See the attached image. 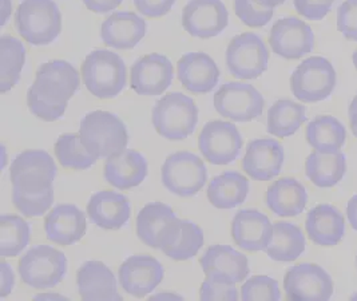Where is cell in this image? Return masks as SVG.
I'll return each instance as SVG.
<instances>
[{
	"label": "cell",
	"instance_id": "obj_41",
	"mask_svg": "<svg viewBox=\"0 0 357 301\" xmlns=\"http://www.w3.org/2000/svg\"><path fill=\"white\" fill-rule=\"evenodd\" d=\"M237 17L248 27L259 29L266 26L273 17V8H264L253 0H233Z\"/></svg>",
	"mask_w": 357,
	"mask_h": 301
},
{
	"label": "cell",
	"instance_id": "obj_44",
	"mask_svg": "<svg viewBox=\"0 0 357 301\" xmlns=\"http://www.w3.org/2000/svg\"><path fill=\"white\" fill-rule=\"evenodd\" d=\"M335 1L332 0H293L298 15L308 20H323L329 14Z\"/></svg>",
	"mask_w": 357,
	"mask_h": 301
},
{
	"label": "cell",
	"instance_id": "obj_25",
	"mask_svg": "<svg viewBox=\"0 0 357 301\" xmlns=\"http://www.w3.org/2000/svg\"><path fill=\"white\" fill-rule=\"evenodd\" d=\"M77 286L83 300H123L113 272L102 261H86L77 273Z\"/></svg>",
	"mask_w": 357,
	"mask_h": 301
},
{
	"label": "cell",
	"instance_id": "obj_33",
	"mask_svg": "<svg viewBox=\"0 0 357 301\" xmlns=\"http://www.w3.org/2000/svg\"><path fill=\"white\" fill-rule=\"evenodd\" d=\"M305 138L316 152L333 154L345 145L347 129L332 115H317L309 122Z\"/></svg>",
	"mask_w": 357,
	"mask_h": 301
},
{
	"label": "cell",
	"instance_id": "obj_32",
	"mask_svg": "<svg viewBox=\"0 0 357 301\" xmlns=\"http://www.w3.org/2000/svg\"><path fill=\"white\" fill-rule=\"evenodd\" d=\"M305 236L296 223L278 221L273 223V237L265 254L273 261L291 263L305 252Z\"/></svg>",
	"mask_w": 357,
	"mask_h": 301
},
{
	"label": "cell",
	"instance_id": "obj_47",
	"mask_svg": "<svg viewBox=\"0 0 357 301\" xmlns=\"http://www.w3.org/2000/svg\"><path fill=\"white\" fill-rule=\"evenodd\" d=\"M0 267H1V289H0V298L4 299V298L8 296V295L13 292V289H14V286H15V276H14L13 268H11L4 260L1 261Z\"/></svg>",
	"mask_w": 357,
	"mask_h": 301
},
{
	"label": "cell",
	"instance_id": "obj_35",
	"mask_svg": "<svg viewBox=\"0 0 357 301\" xmlns=\"http://www.w3.org/2000/svg\"><path fill=\"white\" fill-rule=\"evenodd\" d=\"M307 122V109L291 99H280L268 110L266 131L277 138L292 137Z\"/></svg>",
	"mask_w": 357,
	"mask_h": 301
},
{
	"label": "cell",
	"instance_id": "obj_17",
	"mask_svg": "<svg viewBox=\"0 0 357 301\" xmlns=\"http://www.w3.org/2000/svg\"><path fill=\"white\" fill-rule=\"evenodd\" d=\"M173 78L172 61L158 52L149 54L131 66L130 87L138 96H162L172 86Z\"/></svg>",
	"mask_w": 357,
	"mask_h": 301
},
{
	"label": "cell",
	"instance_id": "obj_19",
	"mask_svg": "<svg viewBox=\"0 0 357 301\" xmlns=\"http://www.w3.org/2000/svg\"><path fill=\"white\" fill-rule=\"evenodd\" d=\"M231 236L246 252H265L273 237V223L260 210L243 209L233 217Z\"/></svg>",
	"mask_w": 357,
	"mask_h": 301
},
{
	"label": "cell",
	"instance_id": "obj_43",
	"mask_svg": "<svg viewBox=\"0 0 357 301\" xmlns=\"http://www.w3.org/2000/svg\"><path fill=\"white\" fill-rule=\"evenodd\" d=\"M199 299L204 301L238 300V291L231 284L214 283L206 279L199 289Z\"/></svg>",
	"mask_w": 357,
	"mask_h": 301
},
{
	"label": "cell",
	"instance_id": "obj_56",
	"mask_svg": "<svg viewBox=\"0 0 357 301\" xmlns=\"http://www.w3.org/2000/svg\"><path fill=\"white\" fill-rule=\"evenodd\" d=\"M332 1H336V0H332Z\"/></svg>",
	"mask_w": 357,
	"mask_h": 301
},
{
	"label": "cell",
	"instance_id": "obj_7",
	"mask_svg": "<svg viewBox=\"0 0 357 301\" xmlns=\"http://www.w3.org/2000/svg\"><path fill=\"white\" fill-rule=\"evenodd\" d=\"M337 83L333 64L323 57H310L293 71L291 90L304 103H316L328 99Z\"/></svg>",
	"mask_w": 357,
	"mask_h": 301
},
{
	"label": "cell",
	"instance_id": "obj_34",
	"mask_svg": "<svg viewBox=\"0 0 357 301\" xmlns=\"http://www.w3.org/2000/svg\"><path fill=\"white\" fill-rule=\"evenodd\" d=\"M347 172V157L337 152L325 154L313 152L305 161V175L319 188H332L337 185Z\"/></svg>",
	"mask_w": 357,
	"mask_h": 301
},
{
	"label": "cell",
	"instance_id": "obj_14",
	"mask_svg": "<svg viewBox=\"0 0 357 301\" xmlns=\"http://www.w3.org/2000/svg\"><path fill=\"white\" fill-rule=\"evenodd\" d=\"M199 265L208 280L231 286L243 283L250 273L248 257L229 245L209 247L199 258Z\"/></svg>",
	"mask_w": 357,
	"mask_h": 301
},
{
	"label": "cell",
	"instance_id": "obj_36",
	"mask_svg": "<svg viewBox=\"0 0 357 301\" xmlns=\"http://www.w3.org/2000/svg\"><path fill=\"white\" fill-rule=\"evenodd\" d=\"M26 64L24 45L11 35L0 38V93L6 94L20 80Z\"/></svg>",
	"mask_w": 357,
	"mask_h": 301
},
{
	"label": "cell",
	"instance_id": "obj_48",
	"mask_svg": "<svg viewBox=\"0 0 357 301\" xmlns=\"http://www.w3.org/2000/svg\"><path fill=\"white\" fill-rule=\"evenodd\" d=\"M347 219L351 226L357 232V194H355L347 205Z\"/></svg>",
	"mask_w": 357,
	"mask_h": 301
},
{
	"label": "cell",
	"instance_id": "obj_15",
	"mask_svg": "<svg viewBox=\"0 0 357 301\" xmlns=\"http://www.w3.org/2000/svg\"><path fill=\"white\" fill-rule=\"evenodd\" d=\"M273 52L284 59H300L314 48V34L310 26L296 16L278 19L269 34Z\"/></svg>",
	"mask_w": 357,
	"mask_h": 301
},
{
	"label": "cell",
	"instance_id": "obj_22",
	"mask_svg": "<svg viewBox=\"0 0 357 301\" xmlns=\"http://www.w3.org/2000/svg\"><path fill=\"white\" fill-rule=\"evenodd\" d=\"M146 20L131 11H118L103 20L100 38L103 43L115 50L137 47L145 38Z\"/></svg>",
	"mask_w": 357,
	"mask_h": 301
},
{
	"label": "cell",
	"instance_id": "obj_29",
	"mask_svg": "<svg viewBox=\"0 0 357 301\" xmlns=\"http://www.w3.org/2000/svg\"><path fill=\"white\" fill-rule=\"evenodd\" d=\"M265 203L278 217H296L305 210L308 193L296 178L284 177L268 188Z\"/></svg>",
	"mask_w": 357,
	"mask_h": 301
},
{
	"label": "cell",
	"instance_id": "obj_6",
	"mask_svg": "<svg viewBox=\"0 0 357 301\" xmlns=\"http://www.w3.org/2000/svg\"><path fill=\"white\" fill-rule=\"evenodd\" d=\"M19 274L26 286L50 289L62 283L67 274V257L50 245H35L19 260Z\"/></svg>",
	"mask_w": 357,
	"mask_h": 301
},
{
	"label": "cell",
	"instance_id": "obj_27",
	"mask_svg": "<svg viewBox=\"0 0 357 301\" xmlns=\"http://www.w3.org/2000/svg\"><path fill=\"white\" fill-rule=\"evenodd\" d=\"M204 242V232L197 223L177 219L166 229L160 249L174 261H186L197 256Z\"/></svg>",
	"mask_w": 357,
	"mask_h": 301
},
{
	"label": "cell",
	"instance_id": "obj_38",
	"mask_svg": "<svg viewBox=\"0 0 357 301\" xmlns=\"http://www.w3.org/2000/svg\"><path fill=\"white\" fill-rule=\"evenodd\" d=\"M55 156L65 169L86 170L96 165L97 157H94L82 143L79 133L62 134L55 143Z\"/></svg>",
	"mask_w": 357,
	"mask_h": 301
},
{
	"label": "cell",
	"instance_id": "obj_39",
	"mask_svg": "<svg viewBox=\"0 0 357 301\" xmlns=\"http://www.w3.org/2000/svg\"><path fill=\"white\" fill-rule=\"evenodd\" d=\"M13 203L26 217H42L54 204V188L42 193H26L13 188Z\"/></svg>",
	"mask_w": 357,
	"mask_h": 301
},
{
	"label": "cell",
	"instance_id": "obj_54",
	"mask_svg": "<svg viewBox=\"0 0 357 301\" xmlns=\"http://www.w3.org/2000/svg\"><path fill=\"white\" fill-rule=\"evenodd\" d=\"M352 61H354V64H355V67H356L357 70V51L354 52V55H352Z\"/></svg>",
	"mask_w": 357,
	"mask_h": 301
},
{
	"label": "cell",
	"instance_id": "obj_9",
	"mask_svg": "<svg viewBox=\"0 0 357 301\" xmlns=\"http://www.w3.org/2000/svg\"><path fill=\"white\" fill-rule=\"evenodd\" d=\"M163 186L178 196L193 197L208 182L204 161L190 152H177L165 159L161 170Z\"/></svg>",
	"mask_w": 357,
	"mask_h": 301
},
{
	"label": "cell",
	"instance_id": "obj_4",
	"mask_svg": "<svg viewBox=\"0 0 357 301\" xmlns=\"http://www.w3.org/2000/svg\"><path fill=\"white\" fill-rule=\"evenodd\" d=\"M82 78L86 89L99 99L119 96L128 82V68L114 51L94 50L82 64Z\"/></svg>",
	"mask_w": 357,
	"mask_h": 301
},
{
	"label": "cell",
	"instance_id": "obj_51",
	"mask_svg": "<svg viewBox=\"0 0 357 301\" xmlns=\"http://www.w3.org/2000/svg\"><path fill=\"white\" fill-rule=\"evenodd\" d=\"M253 1L264 8H273V10L285 3V0H253Z\"/></svg>",
	"mask_w": 357,
	"mask_h": 301
},
{
	"label": "cell",
	"instance_id": "obj_11",
	"mask_svg": "<svg viewBox=\"0 0 357 301\" xmlns=\"http://www.w3.org/2000/svg\"><path fill=\"white\" fill-rule=\"evenodd\" d=\"M269 64V51L260 35L244 32L234 36L227 48L229 73L237 80H257Z\"/></svg>",
	"mask_w": 357,
	"mask_h": 301
},
{
	"label": "cell",
	"instance_id": "obj_23",
	"mask_svg": "<svg viewBox=\"0 0 357 301\" xmlns=\"http://www.w3.org/2000/svg\"><path fill=\"white\" fill-rule=\"evenodd\" d=\"M45 232L50 241L56 245H74L87 232L86 214L73 204L55 206L46 216Z\"/></svg>",
	"mask_w": 357,
	"mask_h": 301
},
{
	"label": "cell",
	"instance_id": "obj_21",
	"mask_svg": "<svg viewBox=\"0 0 357 301\" xmlns=\"http://www.w3.org/2000/svg\"><path fill=\"white\" fill-rule=\"evenodd\" d=\"M177 75L182 86L193 94H208L220 80V68L205 52H188L177 64Z\"/></svg>",
	"mask_w": 357,
	"mask_h": 301
},
{
	"label": "cell",
	"instance_id": "obj_50",
	"mask_svg": "<svg viewBox=\"0 0 357 301\" xmlns=\"http://www.w3.org/2000/svg\"><path fill=\"white\" fill-rule=\"evenodd\" d=\"M1 10H3L1 26H4L7 23V20H8V17L11 16V13H13V3H11V0H3Z\"/></svg>",
	"mask_w": 357,
	"mask_h": 301
},
{
	"label": "cell",
	"instance_id": "obj_49",
	"mask_svg": "<svg viewBox=\"0 0 357 301\" xmlns=\"http://www.w3.org/2000/svg\"><path fill=\"white\" fill-rule=\"evenodd\" d=\"M348 117H349V125L352 129L354 135L357 138V96L352 99L349 109H348Z\"/></svg>",
	"mask_w": 357,
	"mask_h": 301
},
{
	"label": "cell",
	"instance_id": "obj_13",
	"mask_svg": "<svg viewBox=\"0 0 357 301\" xmlns=\"http://www.w3.org/2000/svg\"><path fill=\"white\" fill-rule=\"evenodd\" d=\"M333 288L329 273L317 264L304 263L294 265L284 277V289L289 300H331Z\"/></svg>",
	"mask_w": 357,
	"mask_h": 301
},
{
	"label": "cell",
	"instance_id": "obj_31",
	"mask_svg": "<svg viewBox=\"0 0 357 301\" xmlns=\"http://www.w3.org/2000/svg\"><path fill=\"white\" fill-rule=\"evenodd\" d=\"M249 179L236 170L214 177L208 186V200L217 209H234L243 205L249 194Z\"/></svg>",
	"mask_w": 357,
	"mask_h": 301
},
{
	"label": "cell",
	"instance_id": "obj_28",
	"mask_svg": "<svg viewBox=\"0 0 357 301\" xmlns=\"http://www.w3.org/2000/svg\"><path fill=\"white\" fill-rule=\"evenodd\" d=\"M305 230L310 241L319 247H335L345 236V219L337 207L329 204L309 210Z\"/></svg>",
	"mask_w": 357,
	"mask_h": 301
},
{
	"label": "cell",
	"instance_id": "obj_3",
	"mask_svg": "<svg viewBox=\"0 0 357 301\" xmlns=\"http://www.w3.org/2000/svg\"><path fill=\"white\" fill-rule=\"evenodd\" d=\"M17 34L31 46H47L62 31V14L54 0H22L15 11Z\"/></svg>",
	"mask_w": 357,
	"mask_h": 301
},
{
	"label": "cell",
	"instance_id": "obj_8",
	"mask_svg": "<svg viewBox=\"0 0 357 301\" xmlns=\"http://www.w3.org/2000/svg\"><path fill=\"white\" fill-rule=\"evenodd\" d=\"M213 106L221 117L245 124L260 118L265 99L253 85L227 82L215 91Z\"/></svg>",
	"mask_w": 357,
	"mask_h": 301
},
{
	"label": "cell",
	"instance_id": "obj_20",
	"mask_svg": "<svg viewBox=\"0 0 357 301\" xmlns=\"http://www.w3.org/2000/svg\"><path fill=\"white\" fill-rule=\"evenodd\" d=\"M284 159L281 143L272 138H259L248 143L243 169L255 181H271L281 173Z\"/></svg>",
	"mask_w": 357,
	"mask_h": 301
},
{
	"label": "cell",
	"instance_id": "obj_52",
	"mask_svg": "<svg viewBox=\"0 0 357 301\" xmlns=\"http://www.w3.org/2000/svg\"><path fill=\"white\" fill-rule=\"evenodd\" d=\"M33 300H68V299L56 293H40V295H35Z\"/></svg>",
	"mask_w": 357,
	"mask_h": 301
},
{
	"label": "cell",
	"instance_id": "obj_24",
	"mask_svg": "<svg viewBox=\"0 0 357 301\" xmlns=\"http://www.w3.org/2000/svg\"><path fill=\"white\" fill-rule=\"evenodd\" d=\"M87 216L98 228L118 230L130 220V201L126 196L116 191H98L89 200Z\"/></svg>",
	"mask_w": 357,
	"mask_h": 301
},
{
	"label": "cell",
	"instance_id": "obj_40",
	"mask_svg": "<svg viewBox=\"0 0 357 301\" xmlns=\"http://www.w3.org/2000/svg\"><path fill=\"white\" fill-rule=\"evenodd\" d=\"M241 299L245 301L281 300V291L275 279L269 276H253L241 286Z\"/></svg>",
	"mask_w": 357,
	"mask_h": 301
},
{
	"label": "cell",
	"instance_id": "obj_55",
	"mask_svg": "<svg viewBox=\"0 0 357 301\" xmlns=\"http://www.w3.org/2000/svg\"><path fill=\"white\" fill-rule=\"evenodd\" d=\"M351 300L356 301L357 300V292L356 293H354L352 296H351Z\"/></svg>",
	"mask_w": 357,
	"mask_h": 301
},
{
	"label": "cell",
	"instance_id": "obj_12",
	"mask_svg": "<svg viewBox=\"0 0 357 301\" xmlns=\"http://www.w3.org/2000/svg\"><path fill=\"white\" fill-rule=\"evenodd\" d=\"M243 135L236 125L225 121H211L199 133L198 147L204 159L211 165L233 163L240 157Z\"/></svg>",
	"mask_w": 357,
	"mask_h": 301
},
{
	"label": "cell",
	"instance_id": "obj_45",
	"mask_svg": "<svg viewBox=\"0 0 357 301\" xmlns=\"http://www.w3.org/2000/svg\"><path fill=\"white\" fill-rule=\"evenodd\" d=\"M135 8L147 17L167 15L176 4V0H132Z\"/></svg>",
	"mask_w": 357,
	"mask_h": 301
},
{
	"label": "cell",
	"instance_id": "obj_2",
	"mask_svg": "<svg viewBox=\"0 0 357 301\" xmlns=\"http://www.w3.org/2000/svg\"><path fill=\"white\" fill-rule=\"evenodd\" d=\"M79 135L84 147L98 159H107L126 149L128 127L118 115L97 110L83 117Z\"/></svg>",
	"mask_w": 357,
	"mask_h": 301
},
{
	"label": "cell",
	"instance_id": "obj_37",
	"mask_svg": "<svg viewBox=\"0 0 357 301\" xmlns=\"http://www.w3.org/2000/svg\"><path fill=\"white\" fill-rule=\"evenodd\" d=\"M31 229L29 222L15 214H1L0 217V256L17 257L30 242Z\"/></svg>",
	"mask_w": 357,
	"mask_h": 301
},
{
	"label": "cell",
	"instance_id": "obj_10",
	"mask_svg": "<svg viewBox=\"0 0 357 301\" xmlns=\"http://www.w3.org/2000/svg\"><path fill=\"white\" fill-rule=\"evenodd\" d=\"M58 168L45 150H24L10 166L13 188L26 193H42L52 188Z\"/></svg>",
	"mask_w": 357,
	"mask_h": 301
},
{
	"label": "cell",
	"instance_id": "obj_42",
	"mask_svg": "<svg viewBox=\"0 0 357 301\" xmlns=\"http://www.w3.org/2000/svg\"><path fill=\"white\" fill-rule=\"evenodd\" d=\"M337 30L357 43V0H345L337 8Z\"/></svg>",
	"mask_w": 357,
	"mask_h": 301
},
{
	"label": "cell",
	"instance_id": "obj_5",
	"mask_svg": "<svg viewBox=\"0 0 357 301\" xmlns=\"http://www.w3.org/2000/svg\"><path fill=\"white\" fill-rule=\"evenodd\" d=\"M155 131L169 141H182L190 137L198 125V108L193 98L178 91L158 99L151 111Z\"/></svg>",
	"mask_w": 357,
	"mask_h": 301
},
{
	"label": "cell",
	"instance_id": "obj_1",
	"mask_svg": "<svg viewBox=\"0 0 357 301\" xmlns=\"http://www.w3.org/2000/svg\"><path fill=\"white\" fill-rule=\"evenodd\" d=\"M81 86L78 70L62 59L42 64L27 91L30 112L45 122L61 119L67 110L68 101Z\"/></svg>",
	"mask_w": 357,
	"mask_h": 301
},
{
	"label": "cell",
	"instance_id": "obj_16",
	"mask_svg": "<svg viewBox=\"0 0 357 301\" xmlns=\"http://www.w3.org/2000/svg\"><path fill=\"white\" fill-rule=\"evenodd\" d=\"M229 24V11L222 0H189L182 11V27L199 39L218 36Z\"/></svg>",
	"mask_w": 357,
	"mask_h": 301
},
{
	"label": "cell",
	"instance_id": "obj_46",
	"mask_svg": "<svg viewBox=\"0 0 357 301\" xmlns=\"http://www.w3.org/2000/svg\"><path fill=\"white\" fill-rule=\"evenodd\" d=\"M82 1L87 7V10L103 15L116 10L123 0H82Z\"/></svg>",
	"mask_w": 357,
	"mask_h": 301
},
{
	"label": "cell",
	"instance_id": "obj_26",
	"mask_svg": "<svg viewBox=\"0 0 357 301\" xmlns=\"http://www.w3.org/2000/svg\"><path fill=\"white\" fill-rule=\"evenodd\" d=\"M149 172L147 161L135 150H122L121 153L107 159L105 163L103 177L118 191H129L141 185Z\"/></svg>",
	"mask_w": 357,
	"mask_h": 301
},
{
	"label": "cell",
	"instance_id": "obj_30",
	"mask_svg": "<svg viewBox=\"0 0 357 301\" xmlns=\"http://www.w3.org/2000/svg\"><path fill=\"white\" fill-rule=\"evenodd\" d=\"M177 219L176 212L170 206L163 203H150L137 216V236L147 247L160 249L166 229Z\"/></svg>",
	"mask_w": 357,
	"mask_h": 301
},
{
	"label": "cell",
	"instance_id": "obj_53",
	"mask_svg": "<svg viewBox=\"0 0 357 301\" xmlns=\"http://www.w3.org/2000/svg\"><path fill=\"white\" fill-rule=\"evenodd\" d=\"M150 300H183L182 296L174 295V293H158L150 298Z\"/></svg>",
	"mask_w": 357,
	"mask_h": 301
},
{
	"label": "cell",
	"instance_id": "obj_18",
	"mask_svg": "<svg viewBox=\"0 0 357 301\" xmlns=\"http://www.w3.org/2000/svg\"><path fill=\"white\" fill-rule=\"evenodd\" d=\"M162 264L147 254L131 256L119 268V284L132 298L144 299L162 283Z\"/></svg>",
	"mask_w": 357,
	"mask_h": 301
}]
</instances>
